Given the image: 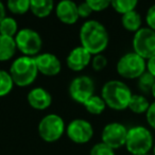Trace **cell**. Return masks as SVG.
<instances>
[{
    "label": "cell",
    "instance_id": "1",
    "mask_svg": "<svg viewBox=\"0 0 155 155\" xmlns=\"http://www.w3.org/2000/svg\"><path fill=\"white\" fill-rule=\"evenodd\" d=\"M81 46L91 55L102 54L107 48L110 35L106 28L97 20H87L80 29Z\"/></svg>",
    "mask_w": 155,
    "mask_h": 155
},
{
    "label": "cell",
    "instance_id": "2",
    "mask_svg": "<svg viewBox=\"0 0 155 155\" xmlns=\"http://www.w3.org/2000/svg\"><path fill=\"white\" fill-rule=\"evenodd\" d=\"M132 96L130 87L118 80L107 81L101 91V97L106 106L115 110H123L129 107Z\"/></svg>",
    "mask_w": 155,
    "mask_h": 155
},
{
    "label": "cell",
    "instance_id": "3",
    "mask_svg": "<svg viewBox=\"0 0 155 155\" xmlns=\"http://www.w3.org/2000/svg\"><path fill=\"white\" fill-rule=\"evenodd\" d=\"M10 74L14 85L19 87H26L31 85L38 74L34 58L30 56H20L17 58L10 67Z\"/></svg>",
    "mask_w": 155,
    "mask_h": 155
},
{
    "label": "cell",
    "instance_id": "4",
    "mask_svg": "<svg viewBox=\"0 0 155 155\" xmlns=\"http://www.w3.org/2000/svg\"><path fill=\"white\" fill-rule=\"evenodd\" d=\"M125 147L132 155L148 154L153 147L152 134L147 127L141 125L131 127L127 131Z\"/></svg>",
    "mask_w": 155,
    "mask_h": 155
},
{
    "label": "cell",
    "instance_id": "5",
    "mask_svg": "<svg viewBox=\"0 0 155 155\" xmlns=\"http://www.w3.org/2000/svg\"><path fill=\"white\" fill-rule=\"evenodd\" d=\"M146 60L135 52L125 53L117 63V72L124 79H138L146 72Z\"/></svg>",
    "mask_w": 155,
    "mask_h": 155
},
{
    "label": "cell",
    "instance_id": "6",
    "mask_svg": "<svg viewBox=\"0 0 155 155\" xmlns=\"http://www.w3.org/2000/svg\"><path fill=\"white\" fill-rule=\"evenodd\" d=\"M17 49L25 56H37L43 47V39L38 32L33 29L25 28L18 31L15 36Z\"/></svg>",
    "mask_w": 155,
    "mask_h": 155
},
{
    "label": "cell",
    "instance_id": "7",
    "mask_svg": "<svg viewBox=\"0 0 155 155\" xmlns=\"http://www.w3.org/2000/svg\"><path fill=\"white\" fill-rule=\"evenodd\" d=\"M37 130L41 139L47 142H54L62 137L66 127L62 117L56 114H49L39 121Z\"/></svg>",
    "mask_w": 155,
    "mask_h": 155
},
{
    "label": "cell",
    "instance_id": "8",
    "mask_svg": "<svg viewBox=\"0 0 155 155\" xmlns=\"http://www.w3.org/2000/svg\"><path fill=\"white\" fill-rule=\"evenodd\" d=\"M133 49L136 54L144 60L155 56V31L150 28H141L134 34Z\"/></svg>",
    "mask_w": 155,
    "mask_h": 155
},
{
    "label": "cell",
    "instance_id": "9",
    "mask_svg": "<svg viewBox=\"0 0 155 155\" xmlns=\"http://www.w3.org/2000/svg\"><path fill=\"white\" fill-rule=\"evenodd\" d=\"M95 93V83L88 75L74 78L69 84V95L73 101L84 104Z\"/></svg>",
    "mask_w": 155,
    "mask_h": 155
},
{
    "label": "cell",
    "instance_id": "10",
    "mask_svg": "<svg viewBox=\"0 0 155 155\" xmlns=\"http://www.w3.org/2000/svg\"><path fill=\"white\" fill-rule=\"evenodd\" d=\"M129 130L119 122L108 123L104 127L101 134L102 142L107 144L112 149H119L125 146Z\"/></svg>",
    "mask_w": 155,
    "mask_h": 155
},
{
    "label": "cell",
    "instance_id": "11",
    "mask_svg": "<svg viewBox=\"0 0 155 155\" xmlns=\"http://www.w3.org/2000/svg\"><path fill=\"white\" fill-rule=\"evenodd\" d=\"M68 138L75 143H86L93 138L94 127L91 122L84 119H74L66 127Z\"/></svg>",
    "mask_w": 155,
    "mask_h": 155
},
{
    "label": "cell",
    "instance_id": "12",
    "mask_svg": "<svg viewBox=\"0 0 155 155\" xmlns=\"http://www.w3.org/2000/svg\"><path fill=\"white\" fill-rule=\"evenodd\" d=\"M37 70L47 77H53L60 73L62 69L60 60L52 53H41L34 58Z\"/></svg>",
    "mask_w": 155,
    "mask_h": 155
},
{
    "label": "cell",
    "instance_id": "13",
    "mask_svg": "<svg viewBox=\"0 0 155 155\" xmlns=\"http://www.w3.org/2000/svg\"><path fill=\"white\" fill-rule=\"evenodd\" d=\"M91 54L82 46L75 47L67 55V66L72 71H82L91 62Z\"/></svg>",
    "mask_w": 155,
    "mask_h": 155
},
{
    "label": "cell",
    "instance_id": "14",
    "mask_svg": "<svg viewBox=\"0 0 155 155\" xmlns=\"http://www.w3.org/2000/svg\"><path fill=\"white\" fill-rule=\"evenodd\" d=\"M56 17L60 21L66 25H73L80 18L78 12V5L70 0H64L56 5L55 7Z\"/></svg>",
    "mask_w": 155,
    "mask_h": 155
},
{
    "label": "cell",
    "instance_id": "15",
    "mask_svg": "<svg viewBox=\"0 0 155 155\" xmlns=\"http://www.w3.org/2000/svg\"><path fill=\"white\" fill-rule=\"evenodd\" d=\"M27 100L31 107L39 110H46L52 103V97L50 93L41 87H35L31 89L27 96Z\"/></svg>",
    "mask_w": 155,
    "mask_h": 155
},
{
    "label": "cell",
    "instance_id": "16",
    "mask_svg": "<svg viewBox=\"0 0 155 155\" xmlns=\"http://www.w3.org/2000/svg\"><path fill=\"white\" fill-rule=\"evenodd\" d=\"M54 9L52 0H30V11L38 18H45L51 14Z\"/></svg>",
    "mask_w": 155,
    "mask_h": 155
},
{
    "label": "cell",
    "instance_id": "17",
    "mask_svg": "<svg viewBox=\"0 0 155 155\" xmlns=\"http://www.w3.org/2000/svg\"><path fill=\"white\" fill-rule=\"evenodd\" d=\"M16 49H17V46L14 37L0 34V62L11 60L15 55Z\"/></svg>",
    "mask_w": 155,
    "mask_h": 155
},
{
    "label": "cell",
    "instance_id": "18",
    "mask_svg": "<svg viewBox=\"0 0 155 155\" xmlns=\"http://www.w3.org/2000/svg\"><path fill=\"white\" fill-rule=\"evenodd\" d=\"M121 22H122L123 28L130 32L136 33L138 30L141 29V16L135 10L122 15Z\"/></svg>",
    "mask_w": 155,
    "mask_h": 155
},
{
    "label": "cell",
    "instance_id": "19",
    "mask_svg": "<svg viewBox=\"0 0 155 155\" xmlns=\"http://www.w3.org/2000/svg\"><path fill=\"white\" fill-rule=\"evenodd\" d=\"M151 104L149 103L148 99L142 95H133L131 101L129 103V107L135 114H143L147 113Z\"/></svg>",
    "mask_w": 155,
    "mask_h": 155
},
{
    "label": "cell",
    "instance_id": "20",
    "mask_svg": "<svg viewBox=\"0 0 155 155\" xmlns=\"http://www.w3.org/2000/svg\"><path fill=\"white\" fill-rule=\"evenodd\" d=\"M83 105L85 106L86 110L91 115H100L104 112L106 107V104L102 97L94 95L91 98H89Z\"/></svg>",
    "mask_w": 155,
    "mask_h": 155
},
{
    "label": "cell",
    "instance_id": "21",
    "mask_svg": "<svg viewBox=\"0 0 155 155\" xmlns=\"http://www.w3.org/2000/svg\"><path fill=\"white\" fill-rule=\"evenodd\" d=\"M17 33H18V24L16 21V19L13 17L7 16L2 20V22L0 24V34L15 38Z\"/></svg>",
    "mask_w": 155,
    "mask_h": 155
},
{
    "label": "cell",
    "instance_id": "22",
    "mask_svg": "<svg viewBox=\"0 0 155 155\" xmlns=\"http://www.w3.org/2000/svg\"><path fill=\"white\" fill-rule=\"evenodd\" d=\"M14 82L10 72L0 69V97L8 96L13 89Z\"/></svg>",
    "mask_w": 155,
    "mask_h": 155
},
{
    "label": "cell",
    "instance_id": "23",
    "mask_svg": "<svg viewBox=\"0 0 155 155\" xmlns=\"http://www.w3.org/2000/svg\"><path fill=\"white\" fill-rule=\"evenodd\" d=\"M7 7L13 14L22 15L30 11V0H9Z\"/></svg>",
    "mask_w": 155,
    "mask_h": 155
},
{
    "label": "cell",
    "instance_id": "24",
    "mask_svg": "<svg viewBox=\"0 0 155 155\" xmlns=\"http://www.w3.org/2000/svg\"><path fill=\"white\" fill-rule=\"evenodd\" d=\"M110 5L116 12L124 15L135 10L137 1L136 0H114V1H110Z\"/></svg>",
    "mask_w": 155,
    "mask_h": 155
},
{
    "label": "cell",
    "instance_id": "25",
    "mask_svg": "<svg viewBox=\"0 0 155 155\" xmlns=\"http://www.w3.org/2000/svg\"><path fill=\"white\" fill-rule=\"evenodd\" d=\"M155 84V77H153L150 72L146 71L143 74H141L138 78L137 86L141 93L149 94L152 93V88Z\"/></svg>",
    "mask_w": 155,
    "mask_h": 155
},
{
    "label": "cell",
    "instance_id": "26",
    "mask_svg": "<svg viewBox=\"0 0 155 155\" xmlns=\"http://www.w3.org/2000/svg\"><path fill=\"white\" fill-rule=\"evenodd\" d=\"M89 155H115V150L101 141L91 149Z\"/></svg>",
    "mask_w": 155,
    "mask_h": 155
},
{
    "label": "cell",
    "instance_id": "27",
    "mask_svg": "<svg viewBox=\"0 0 155 155\" xmlns=\"http://www.w3.org/2000/svg\"><path fill=\"white\" fill-rule=\"evenodd\" d=\"M87 3L93 12L104 11L110 5V1L108 0H87Z\"/></svg>",
    "mask_w": 155,
    "mask_h": 155
},
{
    "label": "cell",
    "instance_id": "28",
    "mask_svg": "<svg viewBox=\"0 0 155 155\" xmlns=\"http://www.w3.org/2000/svg\"><path fill=\"white\" fill-rule=\"evenodd\" d=\"M91 65H93V68L96 71H101L107 65V58L103 54H97L91 60Z\"/></svg>",
    "mask_w": 155,
    "mask_h": 155
},
{
    "label": "cell",
    "instance_id": "29",
    "mask_svg": "<svg viewBox=\"0 0 155 155\" xmlns=\"http://www.w3.org/2000/svg\"><path fill=\"white\" fill-rule=\"evenodd\" d=\"M146 21L151 30L155 31V5L149 8L146 15Z\"/></svg>",
    "mask_w": 155,
    "mask_h": 155
},
{
    "label": "cell",
    "instance_id": "30",
    "mask_svg": "<svg viewBox=\"0 0 155 155\" xmlns=\"http://www.w3.org/2000/svg\"><path fill=\"white\" fill-rule=\"evenodd\" d=\"M78 12H79V16L82 18H87L88 16H91V14L93 13L91 7L88 5L87 1L82 2L78 5Z\"/></svg>",
    "mask_w": 155,
    "mask_h": 155
},
{
    "label": "cell",
    "instance_id": "31",
    "mask_svg": "<svg viewBox=\"0 0 155 155\" xmlns=\"http://www.w3.org/2000/svg\"><path fill=\"white\" fill-rule=\"evenodd\" d=\"M147 115V121H148L149 125L155 130V102L152 103L149 107L148 112L146 113Z\"/></svg>",
    "mask_w": 155,
    "mask_h": 155
},
{
    "label": "cell",
    "instance_id": "32",
    "mask_svg": "<svg viewBox=\"0 0 155 155\" xmlns=\"http://www.w3.org/2000/svg\"><path fill=\"white\" fill-rule=\"evenodd\" d=\"M147 68H148V72H150L153 77H155V56H153L152 58L148 60Z\"/></svg>",
    "mask_w": 155,
    "mask_h": 155
},
{
    "label": "cell",
    "instance_id": "33",
    "mask_svg": "<svg viewBox=\"0 0 155 155\" xmlns=\"http://www.w3.org/2000/svg\"><path fill=\"white\" fill-rule=\"evenodd\" d=\"M5 17H7V15H5V5L0 1V24L2 22V20L5 19Z\"/></svg>",
    "mask_w": 155,
    "mask_h": 155
},
{
    "label": "cell",
    "instance_id": "34",
    "mask_svg": "<svg viewBox=\"0 0 155 155\" xmlns=\"http://www.w3.org/2000/svg\"><path fill=\"white\" fill-rule=\"evenodd\" d=\"M152 96L155 98V84H154V86H153V88H152Z\"/></svg>",
    "mask_w": 155,
    "mask_h": 155
},
{
    "label": "cell",
    "instance_id": "35",
    "mask_svg": "<svg viewBox=\"0 0 155 155\" xmlns=\"http://www.w3.org/2000/svg\"><path fill=\"white\" fill-rule=\"evenodd\" d=\"M153 152H154V155H155V144H154V148H153Z\"/></svg>",
    "mask_w": 155,
    "mask_h": 155
},
{
    "label": "cell",
    "instance_id": "36",
    "mask_svg": "<svg viewBox=\"0 0 155 155\" xmlns=\"http://www.w3.org/2000/svg\"><path fill=\"white\" fill-rule=\"evenodd\" d=\"M143 155H151V154H143Z\"/></svg>",
    "mask_w": 155,
    "mask_h": 155
}]
</instances>
